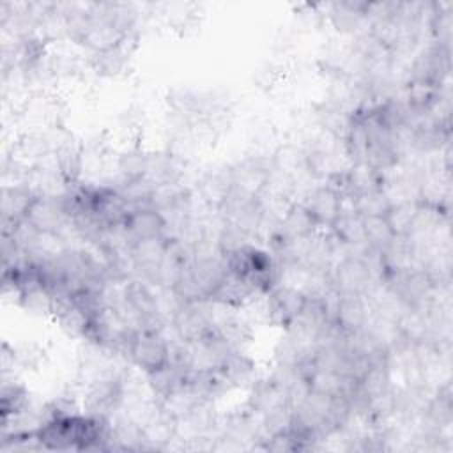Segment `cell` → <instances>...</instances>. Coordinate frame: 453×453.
I'll use <instances>...</instances> for the list:
<instances>
[{
    "label": "cell",
    "mask_w": 453,
    "mask_h": 453,
    "mask_svg": "<svg viewBox=\"0 0 453 453\" xmlns=\"http://www.w3.org/2000/svg\"><path fill=\"white\" fill-rule=\"evenodd\" d=\"M370 251V250H368ZM380 274L370 265L366 257H342L329 271V283L338 294L368 296Z\"/></svg>",
    "instance_id": "cell-1"
},
{
    "label": "cell",
    "mask_w": 453,
    "mask_h": 453,
    "mask_svg": "<svg viewBox=\"0 0 453 453\" xmlns=\"http://www.w3.org/2000/svg\"><path fill=\"white\" fill-rule=\"evenodd\" d=\"M147 154L145 150H142L140 147H129L126 149L119 159H117V168L119 173L122 177V180H133V179H140L145 175L147 170Z\"/></svg>",
    "instance_id": "cell-10"
},
{
    "label": "cell",
    "mask_w": 453,
    "mask_h": 453,
    "mask_svg": "<svg viewBox=\"0 0 453 453\" xmlns=\"http://www.w3.org/2000/svg\"><path fill=\"white\" fill-rule=\"evenodd\" d=\"M368 311L370 310L365 296L340 294L334 313V324L345 333H356L366 324V319L370 315Z\"/></svg>",
    "instance_id": "cell-7"
},
{
    "label": "cell",
    "mask_w": 453,
    "mask_h": 453,
    "mask_svg": "<svg viewBox=\"0 0 453 453\" xmlns=\"http://www.w3.org/2000/svg\"><path fill=\"white\" fill-rule=\"evenodd\" d=\"M129 60H131V50L124 39L106 50L92 51L88 58V65L97 76L119 78L127 73Z\"/></svg>",
    "instance_id": "cell-6"
},
{
    "label": "cell",
    "mask_w": 453,
    "mask_h": 453,
    "mask_svg": "<svg viewBox=\"0 0 453 453\" xmlns=\"http://www.w3.org/2000/svg\"><path fill=\"white\" fill-rule=\"evenodd\" d=\"M25 221L37 232L62 235L65 228H71V218L65 209L64 195L35 196L27 211Z\"/></svg>",
    "instance_id": "cell-3"
},
{
    "label": "cell",
    "mask_w": 453,
    "mask_h": 453,
    "mask_svg": "<svg viewBox=\"0 0 453 453\" xmlns=\"http://www.w3.org/2000/svg\"><path fill=\"white\" fill-rule=\"evenodd\" d=\"M365 237L370 248L382 251L395 239V232L391 230L386 216H372L365 218Z\"/></svg>",
    "instance_id": "cell-11"
},
{
    "label": "cell",
    "mask_w": 453,
    "mask_h": 453,
    "mask_svg": "<svg viewBox=\"0 0 453 453\" xmlns=\"http://www.w3.org/2000/svg\"><path fill=\"white\" fill-rule=\"evenodd\" d=\"M11 352L14 365L23 370H37L44 359V349L37 342H21Z\"/></svg>",
    "instance_id": "cell-12"
},
{
    "label": "cell",
    "mask_w": 453,
    "mask_h": 453,
    "mask_svg": "<svg viewBox=\"0 0 453 453\" xmlns=\"http://www.w3.org/2000/svg\"><path fill=\"white\" fill-rule=\"evenodd\" d=\"M127 357L133 366L149 373L168 363L170 342L163 336L161 329L138 331L131 342Z\"/></svg>",
    "instance_id": "cell-2"
},
{
    "label": "cell",
    "mask_w": 453,
    "mask_h": 453,
    "mask_svg": "<svg viewBox=\"0 0 453 453\" xmlns=\"http://www.w3.org/2000/svg\"><path fill=\"white\" fill-rule=\"evenodd\" d=\"M333 235L342 244H365V218L354 209H343L336 221L331 225Z\"/></svg>",
    "instance_id": "cell-9"
},
{
    "label": "cell",
    "mask_w": 453,
    "mask_h": 453,
    "mask_svg": "<svg viewBox=\"0 0 453 453\" xmlns=\"http://www.w3.org/2000/svg\"><path fill=\"white\" fill-rule=\"evenodd\" d=\"M219 370L232 388H244L255 382V363L242 350H230L219 365Z\"/></svg>",
    "instance_id": "cell-8"
},
{
    "label": "cell",
    "mask_w": 453,
    "mask_h": 453,
    "mask_svg": "<svg viewBox=\"0 0 453 453\" xmlns=\"http://www.w3.org/2000/svg\"><path fill=\"white\" fill-rule=\"evenodd\" d=\"M303 207L315 219L317 226L320 225L331 226L343 211V200L336 188H333L331 184H326V186L313 188L306 195Z\"/></svg>",
    "instance_id": "cell-4"
},
{
    "label": "cell",
    "mask_w": 453,
    "mask_h": 453,
    "mask_svg": "<svg viewBox=\"0 0 453 453\" xmlns=\"http://www.w3.org/2000/svg\"><path fill=\"white\" fill-rule=\"evenodd\" d=\"M165 218L161 212L154 207L147 209H131L126 221H124V230L133 242L136 241H145V239H154V237H165Z\"/></svg>",
    "instance_id": "cell-5"
}]
</instances>
